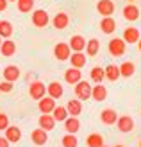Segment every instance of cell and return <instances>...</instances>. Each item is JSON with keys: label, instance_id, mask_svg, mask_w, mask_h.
<instances>
[{"label": "cell", "instance_id": "cell-35", "mask_svg": "<svg viewBox=\"0 0 141 147\" xmlns=\"http://www.w3.org/2000/svg\"><path fill=\"white\" fill-rule=\"evenodd\" d=\"M0 92H2V93H9V92H13V83H9V81H4V83H0Z\"/></svg>", "mask_w": 141, "mask_h": 147}, {"label": "cell", "instance_id": "cell-38", "mask_svg": "<svg viewBox=\"0 0 141 147\" xmlns=\"http://www.w3.org/2000/svg\"><path fill=\"white\" fill-rule=\"evenodd\" d=\"M7 9V0H0V13Z\"/></svg>", "mask_w": 141, "mask_h": 147}, {"label": "cell", "instance_id": "cell-32", "mask_svg": "<svg viewBox=\"0 0 141 147\" xmlns=\"http://www.w3.org/2000/svg\"><path fill=\"white\" fill-rule=\"evenodd\" d=\"M86 49H88V56H96L98 54V50H100V41L98 40H90V41H86Z\"/></svg>", "mask_w": 141, "mask_h": 147}, {"label": "cell", "instance_id": "cell-36", "mask_svg": "<svg viewBox=\"0 0 141 147\" xmlns=\"http://www.w3.org/2000/svg\"><path fill=\"white\" fill-rule=\"evenodd\" d=\"M7 126H9V117L5 113H0V131H4Z\"/></svg>", "mask_w": 141, "mask_h": 147}, {"label": "cell", "instance_id": "cell-23", "mask_svg": "<svg viewBox=\"0 0 141 147\" xmlns=\"http://www.w3.org/2000/svg\"><path fill=\"white\" fill-rule=\"evenodd\" d=\"M116 119H118V113L114 111V109H104V111L100 113L102 124H107V126H113V124L116 122Z\"/></svg>", "mask_w": 141, "mask_h": 147}, {"label": "cell", "instance_id": "cell-11", "mask_svg": "<svg viewBox=\"0 0 141 147\" xmlns=\"http://www.w3.org/2000/svg\"><path fill=\"white\" fill-rule=\"evenodd\" d=\"M38 108L41 113H52V109L55 108V99L52 97H41L38 100Z\"/></svg>", "mask_w": 141, "mask_h": 147}, {"label": "cell", "instance_id": "cell-12", "mask_svg": "<svg viewBox=\"0 0 141 147\" xmlns=\"http://www.w3.org/2000/svg\"><path fill=\"white\" fill-rule=\"evenodd\" d=\"M66 111H68L70 117H79L82 113V102L79 99H72L68 100V104H66Z\"/></svg>", "mask_w": 141, "mask_h": 147}, {"label": "cell", "instance_id": "cell-40", "mask_svg": "<svg viewBox=\"0 0 141 147\" xmlns=\"http://www.w3.org/2000/svg\"><path fill=\"white\" fill-rule=\"evenodd\" d=\"M7 2H16V0H7Z\"/></svg>", "mask_w": 141, "mask_h": 147}, {"label": "cell", "instance_id": "cell-37", "mask_svg": "<svg viewBox=\"0 0 141 147\" xmlns=\"http://www.w3.org/2000/svg\"><path fill=\"white\" fill-rule=\"evenodd\" d=\"M11 144H9V140H7L5 136H0V147H9Z\"/></svg>", "mask_w": 141, "mask_h": 147}, {"label": "cell", "instance_id": "cell-26", "mask_svg": "<svg viewBox=\"0 0 141 147\" xmlns=\"http://www.w3.org/2000/svg\"><path fill=\"white\" fill-rule=\"evenodd\" d=\"M70 63H72V67H75V68H82L86 65V54L73 52V56H70Z\"/></svg>", "mask_w": 141, "mask_h": 147}, {"label": "cell", "instance_id": "cell-31", "mask_svg": "<svg viewBox=\"0 0 141 147\" xmlns=\"http://www.w3.org/2000/svg\"><path fill=\"white\" fill-rule=\"evenodd\" d=\"M16 7L20 13H31L34 7V0H16Z\"/></svg>", "mask_w": 141, "mask_h": 147}, {"label": "cell", "instance_id": "cell-44", "mask_svg": "<svg viewBox=\"0 0 141 147\" xmlns=\"http://www.w3.org/2000/svg\"><path fill=\"white\" fill-rule=\"evenodd\" d=\"M129 2H134V0H129Z\"/></svg>", "mask_w": 141, "mask_h": 147}, {"label": "cell", "instance_id": "cell-41", "mask_svg": "<svg viewBox=\"0 0 141 147\" xmlns=\"http://www.w3.org/2000/svg\"><path fill=\"white\" fill-rule=\"evenodd\" d=\"M114 147H123V145H114Z\"/></svg>", "mask_w": 141, "mask_h": 147}, {"label": "cell", "instance_id": "cell-6", "mask_svg": "<svg viewBox=\"0 0 141 147\" xmlns=\"http://www.w3.org/2000/svg\"><path fill=\"white\" fill-rule=\"evenodd\" d=\"M116 127L122 131V133H130L132 129H134V120L130 119V117H127V115H123V117H118L116 119Z\"/></svg>", "mask_w": 141, "mask_h": 147}, {"label": "cell", "instance_id": "cell-30", "mask_svg": "<svg viewBox=\"0 0 141 147\" xmlns=\"http://www.w3.org/2000/svg\"><path fill=\"white\" fill-rule=\"evenodd\" d=\"M11 34H13L11 22L2 20V22H0V38H11Z\"/></svg>", "mask_w": 141, "mask_h": 147}, {"label": "cell", "instance_id": "cell-19", "mask_svg": "<svg viewBox=\"0 0 141 147\" xmlns=\"http://www.w3.org/2000/svg\"><path fill=\"white\" fill-rule=\"evenodd\" d=\"M125 43H138L139 40V31L136 27H127L123 31V38H122Z\"/></svg>", "mask_w": 141, "mask_h": 147}, {"label": "cell", "instance_id": "cell-3", "mask_svg": "<svg viewBox=\"0 0 141 147\" xmlns=\"http://www.w3.org/2000/svg\"><path fill=\"white\" fill-rule=\"evenodd\" d=\"M48 22H50V16H48V13H47L45 9H36V11L32 13V24H34L36 27L43 29V27L48 25Z\"/></svg>", "mask_w": 141, "mask_h": 147}, {"label": "cell", "instance_id": "cell-27", "mask_svg": "<svg viewBox=\"0 0 141 147\" xmlns=\"http://www.w3.org/2000/svg\"><path fill=\"white\" fill-rule=\"evenodd\" d=\"M52 117H54L55 122H64L66 119H68V111H66L64 106H55L54 109H52Z\"/></svg>", "mask_w": 141, "mask_h": 147}, {"label": "cell", "instance_id": "cell-7", "mask_svg": "<svg viewBox=\"0 0 141 147\" xmlns=\"http://www.w3.org/2000/svg\"><path fill=\"white\" fill-rule=\"evenodd\" d=\"M4 131H5V138L9 140V144H18L21 140V129L18 126H7Z\"/></svg>", "mask_w": 141, "mask_h": 147}, {"label": "cell", "instance_id": "cell-15", "mask_svg": "<svg viewBox=\"0 0 141 147\" xmlns=\"http://www.w3.org/2000/svg\"><path fill=\"white\" fill-rule=\"evenodd\" d=\"M80 77H82V74H80V68L72 67L70 70H66V72H64V81H66L68 84H75V83H79Z\"/></svg>", "mask_w": 141, "mask_h": 147}, {"label": "cell", "instance_id": "cell-22", "mask_svg": "<svg viewBox=\"0 0 141 147\" xmlns=\"http://www.w3.org/2000/svg\"><path fill=\"white\" fill-rule=\"evenodd\" d=\"M64 129H66V133H73V135H75L77 131L80 129V122H79L77 117H70L68 115V119L64 120Z\"/></svg>", "mask_w": 141, "mask_h": 147}, {"label": "cell", "instance_id": "cell-9", "mask_svg": "<svg viewBox=\"0 0 141 147\" xmlns=\"http://www.w3.org/2000/svg\"><path fill=\"white\" fill-rule=\"evenodd\" d=\"M70 49L73 50V52H82V50L86 49V40H84V36H80V34H75V36H72L70 38Z\"/></svg>", "mask_w": 141, "mask_h": 147}, {"label": "cell", "instance_id": "cell-39", "mask_svg": "<svg viewBox=\"0 0 141 147\" xmlns=\"http://www.w3.org/2000/svg\"><path fill=\"white\" fill-rule=\"evenodd\" d=\"M138 49H139V50H141V38H139V40H138Z\"/></svg>", "mask_w": 141, "mask_h": 147}, {"label": "cell", "instance_id": "cell-1", "mask_svg": "<svg viewBox=\"0 0 141 147\" xmlns=\"http://www.w3.org/2000/svg\"><path fill=\"white\" fill-rule=\"evenodd\" d=\"M125 43L123 40L120 38H113V40H109V45H107V50H109V54L111 56H114V57H120L125 54Z\"/></svg>", "mask_w": 141, "mask_h": 147}, {"label": "cell", "instance_id": "cell-21", "mask_svg": "<svg viewBox=\"0 0 141 147\" xmlns=\"http://www.w3.org/2000/svg\"><path fill=\"white\" fill-rule=\"evenodd\" d=\"M39 127H41V129H45V131L54 129V127H55V120H54V117H52L50 113H43V115L39 117Z\"/></svg>", "mask_w": 141, "mask_h": 147}, {"label": "cell", "instance_id": "cell-5", "mask_svg": "<svg viewBox=\"0 0 141 147\" xmlns=\"http://www.w3.org/2000/svg\"><path fill=\"white\" fill-rule=\"evenodd\" d=\"M45 93H47V88H45L43 83H39V81H34V83L29 86V95H31L32 99H36V100L45 97Z\"/></svg>", "mask_w": 141, "mask_h": 147}, {"label": "cell", "instance_id": "cell-43", "mask_svg": "<svg viewBox=\"0 0 141 147\" xmlns=\"http://www.w3.org/2000/svg\"><path fill=\"white\" fill-rule=\"evenodd\" d=\"M100 147H107V145H100Z\"/></svg>", "mask_w": 141, "mask_h": 147}, {"label": "cell", "instance_id": "cell-10", "mask_svg": "<svg viewBox=\"0 0 141 147\" xmlns=\"http://www.w3.org/2000/svg\"><path fill=\"white\" fill-rule=\"evenodd\" d=\"M4 81H9V83H14L18 77H20V68L16 67V65H7V67L4 68Z\"/></svg>", "mask_w": 141, "mask_h": 147}, {"label": "cell", "instance_id": "cell-16", "mask_svg": "<svg viewBox=\"0 0 141 147\" xmlns=\"http://www.w3.org/2000/svg\"><path fill=\"white\" fill-rule=\"evenodd\" d=\"M100 29H102V32H106V34H113L116 31V22L113 16H104L102 22H100Z\"/></svg>", "mask_w": 141, "mask_h": 147}, {"label": "cell", "instance_id": "cell-20", "mask_svg": "<svg viewBox=\"0 0 141 147\" xmlns=\"http://www.w3.org/2000/svg\"><path fill=\"white\" fill-rule=\"evenodd\" d=\"M123 16H125V20H129V22H136L139 18V9L134 4H129V5L123 7Z\"/></svg>", "mask_w": 141, "mask_h": 147}, {"label": "cell", "instance_id": "cell-29", "mask_svg": "<svg viewBox=\"0 0 141 147\" xmlns=\"http://www.w3.org/2000/svg\"><path fill=\"white\" fill-rule=\"evenodd\" d=\"M86 145L88 147H100V145H104V136L100 133H91L86 138Z\"/></svg>", "mask_w": 141, "mask_h": 147}, {"label": "cell", "instance_id": "cell-4", "mask_svg": "<svg viewBox=\"0 0 141 147\" xmlns=\"http://www.w3.org/2000/svg\"><path fill=\"white\" fill-rule=\"evenodd\" d=\"M54 56H55V59H59V61L70 59V56H72L70 45H68V43H57V45L54 47Z\"/></svg>", "mask_w": 141, "mask_h": 147}, {"label": "cell", "instance_id": "cell-13", "mask_svg": "<svg viewBox=\"0 0 141 147\" xmlns=\"http://www.w3.org/2000/svg\"><path fill=\"white\" fill-rule=\"evenodd\" d=\"M91 97L95 99V100H106L107 99V88L104 86L102 83H96L93 88H91Z\"/></svg>", "mask_w": 141, "mask_h": 147}, {"label": "cell", "instance_id": "cell-34", "mask_svg": "<svg viewBox=\"0 0 141 147\" xmlns=\"http://www.w3.org/2000/svg\"><path fill=\"white\" fill-rule=\"evenodd\" d=\"M104 79H106V72H104V68L95 67L91 70V81H93V83H102Z\"/></svg>", "mask_w": 141, "mask_h": 147}, {"label": "cell", "instance_id": "cell-8", "mask_svg": "<svg viewBox=\"0 0 141 147\" xmlns=\"http://www.w3.org/2000/svg\"><path fill=\"white\" fill-rule=\"evenodd\" d=\"M96 11H98L102 16H111L114 13V2L113 0H100L96 4Z\"/></svg>", "mask_w": 141, "mask_h": 147}, {"label": "cell", "instance_id": "cell-42", "mask_svg": "<svg viewBox=\"0 0 141 147\" xmlns=\"http://www.w3.org/2000/svg\"><path fill=\"white\" fill-rule=\"evenodd\" d=\"M0 45H2V38H0Z\"/></svg>", "mask_w": 141, "mask_h": 147}, {"label": "cell", "instance_id": "cell-25", "mask_svg": "<svg viewBox=\"0 0 141 147\" xmlns=\"http://www.w3.org/2000/svg\"><path fill=\"white\" fill-rule=\"evenodd\" d=\"M104 72H106V79L113 81V83L122 77V76H120V67H116V65H109V67L104 68Z\"/></svg>", "mask_w": 141, "mask_h": 147}, {"label": "cell", "instance_id": "cell-33", "mask_svg": "<svg viewBox=\"0 0 141 147\" xmlns=\"http://www.w3.org/2000/svg\"><path fill=\"white\" fill-rule=\"evenodd\" d=\"M77 145H79V140L73 133H66L63 136V147H77Z\"/></svg>", "mask_w": 141, "mask_h": 147}, {"label": "cell", "instance_id": "cell-28", "mask_svg": "<svg viewBox=\"0 0 141 147\" xmlns=\"http://www.w3.org/2000/svg\"><path fill=\"white\" fill-rule=\"evenodd\" d=\"M134 72H136V67H134V63H132V61H125V63L120 65V76L132 77V76H134Z\"/></svg>", "mask_w": 141, "mask_h": 147}, {"label": "cell", "instance_id": "cell-24", "mask_svg": "<svg viewBox=\"0 0 141 147\" xmlns=\"http://www.w3.org/2000/svg\"><path fill=\"white\" fill-rule=\"evenodd\" d=\"M63 84H59V83H50L48 86H47V93H48V97H52V99H59V97H63Z\"/></svg>", "mask_w": 141, "mask_h": 147}, {"label": "cell", "instance_id": "cell-2", "mask_svg": "<svg viewBox=\"0 0 141 147\" xmlns=\"http://www.w3.org/2000/svg\"><path fill=\"white\" fill-rule=\"evenodd\" d=\"M75 95L79 100H88L91 97V84H88V81L75 83Z\"/></svg>", "mask_w": 141, "mask_h": 147}, {"label": "cell", "instance_id": "cell-17", "mask_svg": "<svg viewBox=\"0 0 141 147\" xmlns=\"http://www.w3.org/2000/svg\"><path fill=\"white\" fill-rule=\"evenodd\" d=\"M0 50H2L4 57H11V56H14V52H16V43L13 40H9V38H5V41H2V45H0Z\"/></svg>", "mask_w": 141, "mask_h": 147}, {"label": "cell", "instance_id": "cell-14", "mask_svg": "<svg viewBox=\"0 0 141 147\" xmlns=\"http://www.w3.org/2000/svg\"><path fill=\"white\" fill-rule=\"evenodd\" d=\"M31 138H32V142H34L36 145H45V144L48 142V135H47V131H45V129H41V127L34 129L32 133H31Z\"/></svg>", "mask_w": 141, "mask_h": 147}, {"label": "cell", "instance_id": "cell-18", "mask_svg": "<svg viewBox=\"0 0 141 147\" xmlns=\"http://www.w3.org/2000/svg\"><path fill=\"white\" fill-rule=\"evenodd\" d=\"M70 24V18L66 13H57L54 18H52V25H54L55 29H66Z\"/></svg>", "mask_w": 141, "mask_h": 147}]
</instances>
